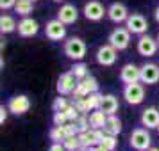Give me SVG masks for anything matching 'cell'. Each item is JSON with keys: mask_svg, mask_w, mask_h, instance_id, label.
<instances>
[{"mask_svg": "<svg viewBox=\"0 0 159 151\" xmlns=\"http://www.w3.org/2000/svg\"><path fill=\"white\" fill-rule=\"evenodd\" d=\"M65 55L68 59H72V61H82V59L86 57V43L80 39V37H70L68 41L65 43Z\"/></svg>", "mask_w": 159, "mask_h": 151, "instance_id": "2", "label": "cell"}, {"mask_svg": "<svg viewBox=\"0 0 159 151\" xmlns=\"http://www.w3.org/2000/svg\"><path fill=\"white\" fill-rule=\"evenodd\" d=\"M70 71L77 77V80H82V78H86L88 75H89V71H88V66L82 62V61H75L72 66V69Z\"/></svg>", "mask_w": 159, "mask_h": 151, "instance_id": "26", "label": "cell"}, {"mask_svg": "<svg viewBox=\"0 0 159 151\" xmlns=\"http://www.w3.org/2000/svg\"><path fill=\"white\" fill-rule=\"evenodd\" d=\"M7 108H9V112H11V114H15V115L27 114V112L30 110L29 96H25V94H16V96H13V98H9Z\"/></svg>", "mask_w": 159, "mask_h": 151, "instance_id": "7", "label": "cell"}, {"mask_svg": "<svg viewBox=\"0 0 159 151\" xmlns=\"http://www.w3.org/2000/svg\"><path fill=\"white\" fill-rule=\"evenodd\" d=\"M63 112L66 114V117H68V121H77V119H79V115H80L79 108L75 107L73 103H70V105H68V107H66L65 110H63Z\"/></svg>", "mask_w": 159, "mask_h": 151, "instance_id": "30", "label": "cell"}, {"mask_svg": "<svg viewBox=\"0 0 159 151\" xmlns=\"http://www.w3.org/2000/svg\"><path fill=\"white\" fill-rule=\"evenodd\" d=\"M45 36L48 37L50 41H63V39L66 37L65 23L61 22L59 18L47 22V25H45Z\"/></svg>", "mask_w": 159, "mask_h": 151, "instance_id": "9", "label": "cell"}, {"mask_svg": "<svg viewBox=\"0 0 159 151\" xmlns=\"http://www.w3.org/2000/svg\"><path fill=\"white\" fill-rule=\"evenodd\" d=\"M66 123H68V117L65 112H54V124L56 126H63Z\"/></svg>", "mask_w": 159, "mask_h": 151, "instance_id": "33", "label": "cell"}, {"mask_svg": "<svg viewBox=\"0 0 159 151\" xmlns=\"http://www.w3.org/2000/svg\"><path fill=\"white\" fill-rule=\"evenodd\" d=\"M120 80L123 84H134V82H141V69L136 64H125L120 69Z\"/></svg>", "mask_w": 159, "mask_h": 151, "instance_id": "17", "label": "cell"}, {"mask_svg": "<svg viewBox=\"0 0 159 151\" xmlns=\"http://www.w3.org/2000/svg\"><path fill=\"white\" fill-rule=\"evenodd\" d=\"M148 151H159V148H150Z\"/></svg>", "mask_w": 159, "mask_h": 151, "instance_id": "39", "label": "cell"}, {"mask_svg": "<svg viewBox=\"0 0 159 151\" xmlns=\"http://www.w3.org/2000/svg\"><path fill=\"white\" fill-rule=\"evenodd\" d=\"M57 18L65 25H73L77 22V18H79V11H77V7L73 4H63L61 9L57 11Z\"/></svg>", "mask_w": 159, "mask_h": 151, "instance_id": "18", "label": "cell"}, {"mask_svg": "<svg viewBox=\"0 0 159 151\" xmlns=\"http://www.w3.org/2000/svg\"><path fill=\"white\" fill-rule=\"evenodd\" d=\"M75 124H77V128H79V133L80 132H86V130H89V117H86L84 114H80L79 115V119L75 121Z\"/></svg>", "mask_w": 159, "mask_h": 151, "instance_id": "32", "label": "cell"}, {"mask_svg": "<svg viewBox=\"0 0 159 151\" xmlns=\"http://www.w3.org/2000/svg\"><path fill=\"white\" fill-rule=\"evenodd\" d=\"M7 112H9V108L7 107H0V124H4V123L7 121Z\"/></svg>", "mask_w": 159, "mask_h": 151, "instance_id": "35", "label": "cell"}, {"mask_svg": "<svg viewBox=\"0 0 159 151\" xmlns=\"http://www.w3.org/2000/svg\"><path fill=\"white\" fill-rule=\"evenodd\" d=\"M123 98H125V101L129 105H139V103H143V100H145L143 84H139V82L125 84V87H123Z\"/></svg>", "mask_w": 159, "mask_h": 151, "instance_id": "3", "label": "cell"}, {"mask_svg": "<svg viewBox=\"0 0 159 151\" xmlns=\"http://www.w3.org/2000/svg\"><path fill=\"white\" fill-rule=\"evenodd\" d=\"M104 132L109 133V135H116V137L122 133V121L116 117V114L107 115V121L104 124Z\"/></svg>", "mask_w": 159, "mask_h": 151, "instance_id": "21", "label": "cell"}, {"mask_svg": "<svg viewBox=\"0 0 159 151\" xmlns=\"http://www.w3.org/2000/svg\"><path fill=\"white\" fill-rule=\"evenodd\" d=\"M98 91V82L95 77L91 75H88L86 78L79 80V84L75 87V91H73V98H86L88 94L91 93H97Z\"/></svg>", "mask_w": 159, "mask_h": 151, "instance_id": "11", "label": "cell"}, {"mask_svg": "<svg viewBox=\"0 0 159 151\" xmlns=\"http://www.w3.org/2000/svg\"><path fill=\"white\" fill-rule=\"evenodd\" d=\"M107 18L113 23H125L129 18V9L122 2H113L107 7Z\"/></svg>", "mask_w": 159, "mask_h": 151, "instance_id": "13", "label": "cell"}, {"mask_svg": "<svg viewBox=\"0 0 159 151\" xmlns=\"http://www.w3.org/2000/svg\"><path fill=\"white\" fill-rule=\"evenodd\" d=\"M102 135L104 132L97 128H89L86 132H80L79 133V141H80V146L82 148H93V146H98L102 142Z\"/></svg>", "mask_w": 159, "mask_h": 151, "instance_id": "14", "label": "cell"}, {"mask_svg": "<svg viewBox=\"0 0 159 151\" xmlns=\"http://www.w3.org/2000/svg\"><path fill=\"white\" fill-rule=\"evenodd\" d=\"M102 100H104V94H100L98 91L97 93L88 94L84 98V105H86V112H93V110H98L102 105Z\"/></svg>", "mask_w": 159, "mask_h": 151, "instance_id": "22", "label": "cell"}, {"mask_svg": "<svg viewBox=\"0 0 159 151\" xmlns=\"http://www.w3.org/2000/svg\"><path fill=\"white\" fill-rule=\"evenodd\" d=\"M129 144L136 151H148L152 148V137L148 133V128H134L130 132Z\"/></svg>", "mask_w": 159, "mask_h": 151, "instance_id": "1", "label": "cell"}, {"mask_svg": "<svg viewBox=\"0 0 159 151\" xmlns=\"http://www.w3.org/2000/svg\"><path fill=\"white\" fill-rule=\"evenodd\" d=\"M102 146H106L109 151H115L116 146H118V141H116V135H109L104 132V135H102Z\"/></svg>", "mask_w": 159, "mask_h": 151, "instance_id": "29", "label": "cell"}, {"mask_svg": "<svg viewBox=\"0 0 159 151\" xmlns=\"http://www.w3.org/2000/svg\"><path fill=\"white\" fill-rule=\"evenodd\" d=\"M154 18H156V22L159 23V6L156 9H154Z\"/></svg>", "mask_w": 159, "mask_h": 151, "instance_id": "38", "label": "cell"}, {"mask_svg": "<svg viewBox=\"0 0 159 151\" xmlns=\"http://www.w3.org/2000/svg\"><path fill=\"white\" fill-rule=\"evenodd\" d=\"M16 0H0V9L2 11H9V9H15Z\"/></svg>", "mask_w": 159, "mask_h": 151, "instance_id": "34", "label": "cell"}, {"mask_svg": "<svg viewBox=\"0 0 159 151\" xmlns=\"http://www.w3.org/2000/svg\"><path fill=\"white\" fill-rule=\"evenodd\" d=\"M82 13L86 16V20H89V22H100L104 15H107V9H104V6L98 0H89V2H86Z\"/></svg>", "mask_w": 159, "mask_h": 151, "instance_id": "12", "label": "cell"}, {"mask_svg": "<svg viewBox=\"0 0 159 151\" xmlns=\"http://www.w3.org/2000/svg\"><path fill=\"white\" fill-rule=\"evenodd\" d=\"M77 84H79L77 77H75L72 71H66V73H63V75L57 78V86H56V89H57L59 94L68 96V94H73Z\"/></svg>", "mask_w": 159, "mask_h": 151, "instance_id": "8", "label": "cell"}, {"mask_svg": "<svg viewBox=\"0 0 159 151\" xmlns=\"http://www.w3.org/2000/svg\"><path fill=\"white\" fill-rule=\"evenodd\" d=\"M16 29H18V23L15 22V18L9 15H2V18H0V32L2 34H11Z\"/></svg>", "mask_w": 159, "mask_h": 151, "instance_id": "24", "label": "cell"}, {"mask_svg": "<svg viewBox=\"0 0 159 151\" xmlns=\"http://www.w3.org/2000/svg\"><path fill=\"white\" fill-rule=\"evenodd\" d=\"M141 84L147 86H154L159 82V66L154 62H145L141 68Z\"/></svg>", "mask_w": 159, "mask_h": 151, "instance_id": "15", "label": "cell"}, {"mask_svg": "<svg viewBox=\"0 0 159 151\" xmlns=\"http://www.w3.org/2000/svg\"><path fill=\"white\" fill-rule=\"evenodd\" d=\"M34 11V0H16L15 13H18L20 16H29Z\"/></svg>", "mask_w": 159, "mask_h": 151, "instance_id": "25", "label": "cell"}, {"mask_svg": "<svg viewBox=\"0 0 159 151\" xmlns=\"http://www.w3.org/2000/svg\"><path fill=\"white\" fill-rule=\"evenodd\" d=\"M50 139L54 142H63L66 139V132H65V124L63 126H56L54 124V128L50 130Z\"/></svg>", "mask_w": 159, "mask_h": 151, "instance_id": "28", "label": "cell"}, {"mask_svg": "<svg viewBox=\"0 0 159 151\" xmlns=\"http://www.w3.org/2000/svg\"><path fill=\"white\" fill-rule=\"evenodd\" d=\"M157 132H159V126H157Z\"/></svg>", "mask_w": 159, "mask_h": 151, "instance_id": "42", "label": "cell"}, {"mask_svg": "<svg viewBox=\"0 0 159 151\" xmlns=\"http://www.w3.org/2000/svg\"><path fill=\"white\" fill-rule=\"evenodd\" d=\"M68 105H70V103H68V101H66V98L61 94L59 98H56V100H54V103H52V108H54V112H63V110H65Z\"/></svg>", "mask_w": 159, "mask_h": 151, "instance_id": "31", "label": "cell"}, {"mask_svg": "<svg viewBox=\"0 0 159 151\" xmlns=\"http://www.w3.org/2000/svg\"><path fill=\"white\" fill-rule=\"evenodd\" d=\"M63 144H65L66 151H77V149L82 148V146H80V141H79V133H77V135L66 137L65 141H63Z\"/></svg>", "mask_w": 159, "mask_h": 151, "instance_id": "27", "label": "cell"}, {"mask_svg": "<svg viewBox=\"0 0 159 151\" xmlns=\"http://www.w3.org/2000/svg\"><path fill=\"white\" fill-rule=\"evenodd\" d=\"M95 59L100 66H113L116 62V59H118V50L111 43L102 44V46H98Z\"/></svg>", "mask_w": 159, "mask_h": 151, "instance_id": "6", "label": "cell"}, {"mask_svg": "<svg viewBox=\"0 0 159 151\" xmlns=\"http://www.w3.org/2000/svg\"><path fill=\"white\" fill-rule=\"evenodd\" d=\"M156 39H157V44H159V34H157V37H156Z\"/></svg>", "mask_w": 159, "mask_h": 151, "instance_id": "41", "label": "cell"}, {"mask_svg": "<svg viewBox=\"0 0 159 151\" xmlns=\"http://www.w3.org/2000/svg\"><path fill=\"white\" fill-rule=\"evenodd\" d=\"M107 41L113 44L118 52L127 50V48H129V44H130V32H129V29H127V27H125V29H123V27L115 29L111 34H109Z\"/></svg>", "mask_w": 159, "mask_h": 151, "instance_id": "4", "label": "cell"}, {"mask_svg": "<svg viewBox=\"0 0 159 151\" xmlns=\"http://www.w3.org/2000/svg\"><path fill=\"white\" fill-rule=\"evenodd\" d=\"M48 151H66V148H65L63 142H54L50 148H48Z\"/></svg>", "mask_w": 159, "mask_h": 151, "instance_id": "36", "label": "cell"}, {"mask_svg": "<svg viewBox=\"0 0 159 151\" xmlns=\"http://www.w3.org/2000/svg\"><path fill=\"white\" fill-rule=\"evenodd\" d=\"M54 2H65V0H54Z\"/></svg>", "mask_w": 159, "mask_h": 151, "instance_id": "40", "label": "cell"}, {"mask_svg": "<svg viewBox=\"0 0 159 151\" xmlns=\"http://www.w3.org/2000/svg\"><path fill=\"white\" fill-rule=\"evenodd\" d=\"M89 151H109L106 146H102V144H98V146H93V148H89Z\"/></svg>", "mask_w": 159, "mask_h": 151, "instance_id": "37", "label": "cell"}, {"mask_svg": "<svg viewBox=\"0 0 159 151\" xmlns=\"http://www.w3.org/2000/svg\"><path fill=\"white\" fill-rule=\"evenodd\" d=\"M18 34L22 37H32L38 34V30H39V25L34 18H30V16H23L22 20L18 22Z\"/></svg>", "mask_w": 159, "mask_h": 151, "instance_id": "16", "label": "cell"}, {"mask_svg": "<svg viewBox=\"0 0 159 151\" xmlns=\"http://www.w3.org/2000/svg\"><path fill=\"white\" fill-rule=\"evenodd\" d=\"M118 108H120V101H118V98H116L115 94H104L100 110H104L107 115H113L118 112Z\"/></svg>", "mask_w": 159, "mask_h": 151, "instance_id": "20", "label": "cell"}, {"mask_svg": "<svg viewBox=\"0 0 159 151\" xmlns=\"http://www.w3.org/2000/svg\"><path fill=\"white\" fill-rule=\"evenodd\" d=\"M136 48H138V53L139 55H143V57H154L156 52L159 50V44H157V39H154L148 34H143V36H139V39H138Z\"/></svg>", "mask_w": 159, "mask_h": 151, "instance_id": "10", "label": "cell"}, {"mask_svg": "<svg viewBox=\"0 0 159 151\" xmlns=\"http://www.w3.org/2000/svg\"><path fill=\"white\" fill-rule=\"evenodd\" d=\"M141 126L145 128H157L159 126V108L156 107H147L141 112Z\"/></svg>", "mask_w": 159, "mask_h": 151, "instance_id": "19", "label": "cell"}, {"mask_svg": "<svg viewBox=\"0 0 159 151\" xmlns=\"http://www.w3.org/2000/svg\"><path fill=\"white\" fill-rule=\"evenodd\" d=\"M107 121V114L104 112V110H93L91 114H89V124H91V128H97V130H104V124Z\"/></svg>", "mask_w": 159, "mask_h": 151, "instance_id": "23", "label": "cell"}, {"mask_svg": "<svg viewBox=\"0 0 159 151\" xmlns=\"http://www.w3.org/2000/svg\"><path fill=\"white\" fill-rule=\"evenodd\" d=\"M125 27L129 29L130 34L143 36V34H147L148 22H147V18H145L143 15H139V13H132V15H129L127 22H125Z\"/></svg>", "mask_w": 159, "mask_h": 151, "instance_id": "5", "label": "cell"}]
</instances>
